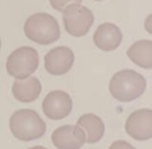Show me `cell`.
<instances>
[{"instance_id":"obj_7","label":"cell","mask_w":152,"mask_h":149,"mask_svg":"<svg viewBox=\"0 0 152 149\" xmlns=\"http://www.w3.org/2000/svg\"><path fill=\"white\" fill-rule=\"evenodd\" d=\"M126 132L137 141L151 140L152 111L149 108L138 109L129 115L125 124Z\"/></svg>"},{"instance_id":"obj_11","label":"cell","mask_w":152,"mask_h":149,"mask_svg":"<svg viewBox=\"0 0 152 149\" xmlns=\"http://www.w3.org/2000/svg\"><path fill=\"white\" fill-rule=\"evenodd\" d=\"M12 94L23 103L35 101L41 94L42 85L38 78L30 76L24 80H15L12 84Z\"/></svg>"},{"instance_id":"obj_3","label":"cell","mask_w":152,"mask_h":149,"mask_svg":"<svg viewBox=\"0 0 152 149\" xmlns=\"http://www.w3.org/2000/svg\"><path fill=\"white\" fill-rule=\"evenodd\" d=\"M24 31L28 39L41 45L54 43L60 38L58 22L46 12H37L28 18Z\"/></svg>"},{"instance_id":"obj_2","label":"cell","mask_w":152,"mask_h":149,"mask_svg":"<svg viewBox=\"0 0 152 149\" xmlns=\"http://www.w3.org/2000/svg\"><path fill=\"white\" fill-rule=\"evenodd\" d=\"M9 129L20 141H33L44 136L46 124L33 109H18L9 118Z\"/></svg>"},{"instance_id":"obj_9","label":"cell","mask_w":152,"mask_h":149,"mask_svg":"<svg viewBox=\"0 0 152 149\" xmlns=\"http://www.w3.org/2000/svg\"><path fill=\"white\" fill-rule=\"evenodd\" d=\"M74 62V52L71 48L65 46L53 48L44 57L45 69L52 76H62L69 73Z\"/></svg>"},{"instance_id":"obj_12","label":"cell","mask_w":152,"mask_h":149,"mask_svg":"<svg viewBox=\"0 0 152 149\" xmlns=\"http://www.w3.org/2000/svg\"><path fill=\"white\" fill-rule=\"evenodd\" d=\"M77 126L81 128L86 135V143L94 144L103 138L105 127L103 121L94 113H86L80 116Z\"/></svg>"},{"instance_id":"obj_15","label":"cell","mask_w":152,"mask_h":149,"mask_svg":"<svg viewBox=\"0 0 152 149\" xmlns=\"http://www.w3.org/2000/svg\"><path fill=\"white\" fill-rule=\"evenodd\" d=\"M109 149H136V148L127 141L118 140L111 144Z\"/></svg>"},{"instance_id":"obj_1","label":"cell","mask_w":152,"mask_h":149,"mask_svg":"<svg viewBox=\"0 0 152 149\" xmlns=\"http://www.w3.org/2000/svg\"><path fill=\"white\" fill-rule=\"evenodd\" d=\"M109 92L121 102H131L139 98L146 89V80L141 74L133 69H121L112 76Z\"/></svg>"},{"instance_id":"obj_13","label":"cell","mask_w":152,"mask_h":149,"mask_svg":"<svg viewBox=\"0 0 152 149\" xmlns=\"http://www.w3.org/2000/svg\"><path fill=\"white\" fill-rule=\"evenodd\" d=\"M127 55L131 61L138 66L149 69L152 67V42L151 40H139L129 47Z\"/></svg>"},{"instance_id":"obj_6","label":"cell","mask_w":152,"mask_h":149,"mask_svg":"<svg viewBox=\"0 0 152 149\" xmlns=\"http://www.w3.org/2000/svg\"><path fill=\"white\" fill-rule=\"evenodd\" d=\"M72 109V100L66 92L54 90L48 93L42 102V110L48 118L59 121L65 118Z\"/></svg>"},{"instance_id":"obj_18","label":"cell","mask_w":152,"mask_h":149,"mask_svg":"<svg viewBox=\"0 0 152 149\" xmlns=\"http://www.w3.org/2000/svg\"><path fill=\"white\" fill-rule=\"evenodd\" d=\"M0 48H1V39H0Z\"/></svg>"},{"instance_id":"obj_5","label":"cell","mask_w":152,"mask_h":149,"mask_svg":"<svg viewBox=\"0 0 152 149\" xmlns=\"http://www.w3.org/2000/svg\"><path fill=\"white\" fill-rule=\"evenodd\" d=\"M61 12L65 31L72 37L85 36L94 23L93 12L80 3L69 4Z\"/></svg>"},{"instance_id":"obj_8","label":"cell","mask_w":152,"mask_h":149,"mask_svg":"<svg viewBox=\"0 0 152 149\" xmlns=\"http://www.w3.org/2000/svg\"><path fill=\"white\" fill-rule=\"evenodd\" d=\"M51 141L57 149H81L86 143V135L79 126L64 125L53 131Z\"/></svg>"},{"instance_id":"obj_16","label":"cell","mask_w":152,"mask_h":149,"mask_svg":"<svg viewBox=\"0 0 152 149\" xmlns=\"http://www.w3.org/2000/svg\"><path fill=\"white\" fill-rule=\"evenodd\" d=\"M145 30L147 31V33L148 34H150L152 33V15H151V13L149 15H147V18H146V20H145Z\"/></svg>"},{"instance_id":"obj_19","label":"cell","mask_w":152,"mask_h":149,"mask_svg":"<svg viewBox=\"0 0 152 149\" xmlns=\"http://www.w3.org/2000/svg\"><path fill=\"white\" fill-rule=\"evenodd\" d=\"M95 1H103V0H95Z\"/></svg>"},{"instance_id":"obj_10","label":"cell","mask_w":152,"mask_h":149,"mask_svg":"<svg viewBox=\"0 0 152 149\" xmlns=\"http://www.w3.org/2000/svg\"><path fill=\"white\" fill-rule=\"evenodd\" d=\"M123 34L121 29L112 23H104L95 31L93 42L103 51H113L121 45Z\"/></svg>"},{"instance_id":"obj_14","label":"cell","mask_w":152,"mask_h":149,"mask_svg":"<svg viewBox=\"0 0 152 149\" xmlns=\"http://www.w3.org/2000/svg\"><path fill=\"white\" fill-rule=\"evenodd\" d=\"M50 5L57 11H62L67 5L72 3H82V0H49Z\"/></svg>"},{"instance_id":"obj_17","label":"cell","mask_w":152,"mask_h":149,"mask_svg":"<svg viewBox=\"0 0 152 149\" xmlns=\"http://www.w3.org/2000/svg\"><path fill=\"white\" fill-rule=\"evenodd\" d=\"M29 149H47V148L43 147V146L38 145V146H34V147H31V148H29Z\"/></svg>"},{"instance_id":"obj_4","label":"cell","mask_w":152,"mask_h":149,"mask_svg":"<svg viewBox=\"0 0 152 149\" xmlns=\"http://www.w3.org/2000/svg\"><path fill=\"white\" fill-rule=\"evenodd\" d=\"M39 66V54L30 46H23L9 54L6 71L15 80H24L36 72Z\"/></svg>"}]
</instances>
